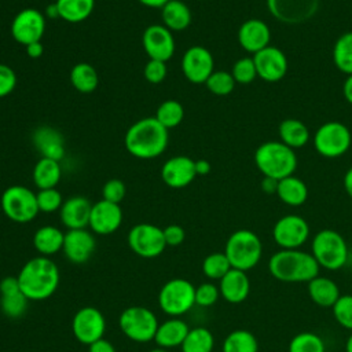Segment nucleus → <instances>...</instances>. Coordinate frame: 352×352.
I'll return each mask as SVG.
<instances>
[{"mask_svg":"<svg viewBox=\"0 0 352 352\" xmlns=\"http://www.w3.org/2000/svg\"><path fill=\"white\" fill-rule=\"evenodd\" d=\"M16 278L29 301H43L56 292L60 274L51 257L37 256L22 265Z\"/></svg>","mask_w":352,"mask_h":352,"instance_id":"obj_1","label":"nucleus"},{"mask_svg":"<svg viewBox=\"0 0 352 352\" xmlns=\"http://www.w3.org/2000/svg\"><path fill=\"white\" fill-rule=\"evenodd\" d=\"M168 129L155 118L144 117L133 122L124 138L126 151L139 160L161 155L168 147Z\"/></svg>","mask_w":352,"mask_h":352,"instance_id":"obj_2","label":"nucleus"},{"mask_svg":"<svg viewBox=\"0 0 352 352\" xmlns=\"http://www.w3.org/2000/svg\"><path fill=\"white\" fill-rule=\"evenodd\" d=\"M319 270L315 257L300 249H280L268 260L270 274L286 283H308L319 275Z\"/></svg>","mask_w":352,"mask_h":352,"instance_id":"obj_3","label":"nucleus"},{"mask_svg":"<svg viewBox=\"0 0 352 352\" xmlns=\"http://www.w3.org/2000/svg\"><path fill=\"white\" fill-rule=\"evenodd\" d=\"M254 164L264 177L279 182L280 179L294 175L298 160L296 150L280 140H268L256 148Z\"/></svg>","mask_w":352,"mask_h":352,"instance_id":"obj_4","label":"nucleus"},{"mask_svg":"<svg viewBox=\"0 0 352 352\" xmlns=\"http://www.w3.org/2000/svg\"><path fill=\"white\" fill-rule=\"evenodd\" d=\"M224 253L232 268L249 271L261 260L263 242L258 235L250 230H236L228 236Z\"/></svg>","mask_w":352,"mask_h":352,"instance_id":"obj_5","label":"nucleus"},{"mask_svg":"<svg viewBox=\"0 0 352 352\" xmlns=\"http://www.w3.org/2000/svg\"><path fill=\"white\" fill-rule=\"evenodd\" d=\"M311 254L320 268L337 271L346 264L349 249L345 238L338 231L324 228L312 238Z\"/></svg>","mask_w":352,"mask_h":352,"instance_id":"obj_6","label":"nucleus"},{"mask_svg":"<svg viewBox=\"0 0 352 352\" xmlns=\"http://www.w3.org/2000/svg\"><path fill=\"white\" fill-rule=\"evenodd\" d=\"M158 305L170 318L187 314L195 305V286L184 278L169 279L158 292Z\"/></svg>","mask_w":352,"mask_h":352,"instance_id":"obj_7","label":"nucleus"},{"mask_svg":"<svg viewBox=\"0 0 352 352\" xmlns=\"http://www.w3.org/2000/svg\"><path fill=\"white\" fill-rule=\"evenodd\" d=\"M0 206L6 217L21 224L32 221L40 212L36 192L21 184L10 186L3 191Z\"/></svg>","mask_w":352,"mask_h":352,"instance_id":"obj_8","label":"nucleus"},{"mask_svg":"<svg viewBox=\"0 0 352 352\" xmlns=\"http://www.w3.org/2000/svg\"><path fill=\"white\" fill-rule=\"evenodd\" d=\"M158 324L160 322L155 314L142 305L125 308L118 318V326L122 334L129 340L142 344L154 340Z\"/></svg>","mask_w":352,"mask_h":352,"instance_id":"obj_9","label":"nucleus"},{"mask_svg":"<svg viewBox=\"0 0 352 352\" xmlns=\"http://www.w3.org/2000/svg\"><path fill=\"white\" fill-rule=\"evenodd\" d=\"M312 142L318 154L326 158H337L349 150L352 135L345 124L327 121L315 131Z\"/></svg>","mask_w":352,"mask_h":352,"instance_id":"obj_10","label":"nucleus"},{"mask_svg":"<svg viewBox=\"0 0 352 352\" xmlns=\"http://www.w3.org/2000/svg\"><path fill=\"white\" fill-rule=\"evenodd\" d=\"M126 241L131 250L143 258L158 257L166 248L162 228L150 223L133 226L128 232Z\"/></svg>","mask_w":352,"mask_h":352,"instance_id":"obj_11","label":"nucleus"},{"mask_svg":"<svg viewBox=\"0 0 352 352\" xmlns=\"http://www.w3.org/2000/svg\"><path fill=\"white\" fill-rule=\"evenodd\" d=\"M272 238L280 249H300L309 238V224L298 214H285L274 224Z\"/></svg>","mask_w":352,"mask_h":352,"instance_id":"obj_12","label":"nucleus"},{"mask_svg":"<svg viewBox=\"0 0 352 352\" xmlns=\"http://www.w3.org/2000/svg\"><path fill=\"white\" fill-rule=\"evenodd\" d=\"M72 331L78 342L91 345L104 336V315L95 307H82L72 319Z\"/></svg>","mask_w":352,"mask_h":352,"instance_id":"obj_13","label":"nucleus"},{"mask_svg":"<svg viewBox=\"0 0 352 352\" xmlns=\"http://www.w3.org/2000/svg\"><path fill=\"white\" fill-rule=\"evenodd\" d=\"M10 32L12 38L25 47L41 41L45 32V15L36 8H23L14 16Z\"/></svg>","mask_w":352,"mask_h":352,"instance_id":"obj_14","label":"nucleus"},{"mask_svg":"<svg viewBox=\"0 0 352 352\" xmlns=\"http://www.w3.org/2000/svg\"><path fill=\"white\" fill-rule=\"evenodd\" d=\"M182 72L192 84H205L214 72L212 52L202 45H192L186 50L182 58Z\"/></svg>","mask_w":352,"mask_h":352,"instance_id":"obj_15","label":"nucleus"},{"mask_svg":"<svg viewBox=\"0 0 352 352\" xmlns=\"http://www.w3.org/2000/svg\"><path fill=\"white\" fill-rule=\"evenodd\" d=\"M271 15L278 21L296 25L311 19L319 7V0H267Z\"/></svg>","mask_w":352,"mask_h":352,"instance_id":"obj_16","label":"nucleus"},{"mask_svg":"<svg viewBox=\"0 0 352 352\" xmlns=\"http://www.w3.org/2000/svg\"><path fill=\"white\" fill-rule=\"evenodd\" d=\"M257 77L265 82L280 81L289 69V62L285 52L274 45H268L261 51L256 52L253 56Z\"/></svg>","mask_w":352,"mask_h":352,"instance_id":"obj_17","label":"nucleus"},{"mask_svg":"<svg viewBox=\"0 0 352 352\" xmlns=\"http://www.w3.org/2000/svg\"><path fill=\"white\" fill-rule=\"evenodd\" d=\"M142 44L150 59L168 62L175 54L173 32L164 25L154 23L147 26L142 36Z\"/></svg>","mask_w":352,"mask_h":352,"instance_id":"obj_18","label":"nucleus"},{"mask_svg":"<svg viewBox=\"0 0 352 352\" xmlns=\"http://www.w3.org/2000/svg\"><path fill=\"white\" fill-rule=\"evenodd\" d=\"M96 249V239L92 231L87 228L67 230L65 232L62 252L65 257L73 264L87 263Z\"/></svg>","mask_w":352,"mask_h":352,"instance_id":"obj_19","label":"nucleus"},{"mask_svg":"<svg viewBox=\"0 0 352 352\" xmlns=\"http://www.w3.org/2000/svg\"><path fill=\"white\" fill-rule=\"evenodd\" d=\"M122 223V210L120 204L100 199L92 204L88 227L94 234L110 235L116 232Z\"/></svg>","mask_w":352,"mask_h":352,"instance_id":"obj_20","label":"nucleus"},{"mask_svg":"<svg viewBox=\"0 0 352 352\" xmlns=\"http://www.w3.org/2000/svg\"><path fill=\"white\" fill-rule=\"evenodd\" d=\"M29 300L21 290L16 276H6L0 280V311L10 319H19L28 311Z\"/></svg>","mask_w":352,"mask_h":352,"instance_id":"obj_21","label":"nucleus"},{"mask_svg":"<svg viewBox=\"0 0 352 352\" xmlns=\"http://www.w3.org/2000/svg\"><path fill=\"white\" fill-rule=\"evenodd\" d=\"M195 176V161L187 155H175L161 168V179L170 188H184L192 183Z\"/></svg>","mask_w":352,"mask_h":352,"instance_id":"obj_22","label":"nucleus"},{"mask_svg":"<svg viewBox=\"0 0 352 352\" xmlns=\"http://www.w3.org/2000/svg\"><path fill=\"white\" fill-rule=\"evenodd\" d=\"M238 43L249 54L254 55L270 45L271 30L267 22L258 18L246 19L238 29Z\"/></svg>","mask_w":352,"mask_h":352,"instance_id":"obj_23","label":"nucleus"},{"mask_svg":"<svg viewBox=\"0 0 352 352\" xmlns=\"http://www.w3.org/2000/svg\"><path fill=\"white\" fill-rule=\"evenodd\" d=\"M92 204L88 198L81 195H74L63 201L59 209V217L62 224L67 230L87 228L89 224Z\"/></svg>","mask_w":352,"mask_h":352,"instance_id":"obj_24","label":"nucleus"},{"mask_svg":"<svg viewBox=\"0 0 352 352\" xmlns=\"http://www.w3.org/2000/svg\"><path fill=\"white\" fill-rule=\"evenodd\" d=\"M220 297L230 304H239L245 301L250 293V279L246 271L231 268L219 280Z\"/></svg>","mask_w":352,"mask_h":352,"instance_id":"obj_25","label":"nucleus"},{"mask_svg":"<svg viewBox=\"0 0 352 352\" xmlns=\"http://www.w3.org/2000/svg\"><path fill=\"white\" fill-rule=\"evenodd\" d=\"M190 327L180 318H170L158 324V329L154 336V342L157 346L164 349H172L182 346Z\"/></svg>","mask_w":352,"mask_h":352,"instance_id":"obj_26","label":"nucleus"},{"mask_svg":"<svg viewBox=\"0 0 352 352\" xmlns=\"http://www.w3.org/2000/svg\"><path fill=\"white\" fill-rule=\"evenodd\" d=\"M33 143L41 157L60 161L65 155L62 135L50 126H41L36 129L33 135Z\"/></svg>","mask_w":352,"mask_h":352,"instance_id":"obj_27","label":"nucleus"},{"mask_svg":"<svg viewBox=\"0 0 352 352\" xmlns=\"http://www.w3.org/2000/svg\"><path fill=\"white\" fill-rule=\"evenodd\" d=\"M307 285L309 298L322 308H331L341 296L338 285L327 276L318 275Z\"/></svg>","mask_w":352,"mask_h":352,"instance_id":"obj_28","label":"nucleus"},{"mask_svg":"<svg viewBox=\"0 0 352 352\" xmlns=\"http://www.w3.org/2000/svg\"><path fill=\"white\" fill-rule=\"evenodd\" d=\"M65 232L55 226H43L33 235V246L40 256L51 257L62 250Z\"/></svg>","mask_w":352,"mask_h":352,"instance_id":"obj_29","label":"nucleus"},{"mask_svg":"<svg viewBox=\"0 0 352 352\" xmlns=\"http://www.w3.org/2000/svg\"><path fill=\"white\" fill-rule=\"evenodd\" d=\"M275 194L289 206H301L308 199V186L302 179L290 175L278 182Z\"/></svg>","mask_w":352,"mask_h":352,"instance_id":"obj_30","label":"nucleus"},{"mask_svg":"<svg viewBox=\"0 0 352 352\" xmlns=\"http://www.w3.org/2000/svg\"><path fill=\"white\" fill-rule=\"evenodd\" d=\"M162 25L170 32H180L190 26L191 23V11L188 6L180 0H169L161 8Z\"/></svg>","mask_w":352,"mask_h":352,"instance_id":"obj_31","label":"nucleus"},{"mask_svg":"<svg viewBox=\"0 0 352 352\" xmlns=\"http://www.w3.org/2000/svg\"><path fill=\"white\" fill-rule=\"evenodd\" d=\"M278 133L279 140L293 150L304 147L311 138L308 126L297 118H285L279 124Z\"/></svg>","mask_w":352,"mask_h":352,"instance_id":"obj_32","label":"nucleus"},{"mask_svg":"<svg viewBox=\"0 0 352 352\" xmlns=\"http://www.w3.org/2000/svg\"><path fill=\"white\" fill-rule=\"evenodd\" d=\"M62 169L59 161L41 157L33 168V183L38 190L55 188L60 180Z\"/></svg>","mask_w":352,"mask_h":352,"instance_id":"obj_33","label":"nucleus"},{"mask_svg":"<svg viewBox=\"0 0 352 352\" xmlns=\"http://www.w3.org/2000/svg\"><path fill=\"white\" fill-rule=\"evenodd\" d=\"M59 18L69 23H80L91 16L95 0H56Z\"/></svg>","mask_w":352,"mask_h":352,"instance_id":"obj_34","label":"nucleus"},{"mask_svg":"<svg viewBox=\"0 0 352 352\" xmlns=\"http://www.w3.org/2000/svg\"><path fill=\"white\" fill-rule=\"evenodd\" d=\"M70 82L76 91L81 94H91L98 88L99 76L92 65L80 62L70 70Z\"/></svg>","mask_w":352,"mask_h":352,"instance_id":"obj_35","label":"nucleus"},{"mask_svg":"<svg viewBox=\"0 0 352 352\" xmlns=\"http://www.w3.org/2000/svg\"><path fill=\"white\" fill-rule=\"evenodd\" d=\"M221 352H258V341L252 331L236 329L226 336Z\"/></svg>","mask_w":352,"mask_h":352,"instance_id":"obj_36","label":"nucleus"},{"mask_svg":"<svg viewBox=\"0 0 352 352\" xmlns=\"http://www.w3.org/2000/svg\"><path fill=\"white\" fill-rule=\"evenodd\" d=\"M180 348L182 352H212L214 348V336L208 327H192L188 330Z\"/></svg>","mask_w":352,"mask_h":352,"instance_id":"obj_37","label":"nucleus"},{"mask_svg":"<svg viewBox=\"0 0 352 352\" xmlns=\"http://www.w3.org/2000/svg\"><path fill=\"white\" fill-rule=\"evenodd\" d=\"M333 62L344 74H352V32L342 33L333 47Z\"/></svg>","mask_w":352,"mask_h":352,"instance_id":"obj_38","label":"nucleus"},{"mask_svg":"<svg viewBox=\"0 0 352 352\" xmlns=\"http://www.w3.org/2000/svg\"><path fill=\"white\" fill-rule=\"evenodd\" d=\"M287 352H326V345L319 334L301 331L289 341Z\"/></svg>","mask_w":352,"mask_h":352,"instance_id":"obj_39","label":"nucleus"},{"mask_svg":"<svg viewBox=\"0 0 352 352\" xmlns=\"http://www.w3.org/2000/svg\"><path fill=\"white\" fill-rule=\"evenodd\" d=\"M168 131L177 126L184 118V109L179 100L168 99L164 100L155 111L154 116Z\"/></svg>","mask_w":352,"mask_h":352,"instance_id":"obj_40","label":"nucleus"},{"mask_svg":"<svg viewBox=\"0 0 352 352\" xmlns=\"http://www.w3.org/2000/svg\"><path fill=\"white\" fill-rule=\"evenodd\" d=\"M231 268L224 252L209 253L202 261V272L210 280H220Z\"/></svg>","mask_w":352,"mask_h":352,"instance_id":"obj_41","label":"nucleus"},{"mask_svg":"<svg viewBox=\"0 0 352 352\" xmlns=\"http://www.w3.org/2000/svg\"><path fill=\"white\" fill-rule=\"evenodd\" d=\"M235 84L236 82L231 72H226V70H214L205 82L206 88L216 96L230 95L235 88Z\"/></svg>","mask_w":352,"mask_h":352,"instance_id":"obj_42","label":"nucleus"},{"mask_svg":"<svg viewBox=\"0 0 352 352\" xmlns=\"http://www.w3.org/2000/svg\"><path fill=\"white\" fill-rule=\"evenodd\" d=\"M231 74L235 80L236 84H242V85H248L250 82H253L257 77V72H256V66L253 62L252 56H243L239 58L231 69Z\"/></svg>","mask_w":352,"mask_h":352,"instance_id":"obj_43","label":"nucleus"},{"mask_svg":"<svg viewBox=\"0 0 352 352\" xmlns=\"http://www.w3.org/2000/svg\"><path fill=\"white\" fill-rule=\"evenodd\" d=\"M336 322L352 331V294H341L336 304L331 307Z\"/></svg>","mask_w":352,"mask_h":352,"instance_id":"obj_44","label":"nucleus"},{"mask_svg":"<svg viewBox=\"0 0 352 352\" xmlns=\"http://www.w3.org/2000/svg\"><path fill=\"white\" fill-rule=\"evenodd\" d=\"M38 210L43 213H52L60 209L63 204L62 194L55 188H44L36 192Z\"/></svg>","mask_w":352,"mask_h":352,"instance_id":"obj_45","label":"nucleus"},{"mask_svg":"<svg viewBox=\"0 0 352 352\" xmlns=\"http://www.w3.org/2000/svg\"><path fill=\"white\" fill-rule=\"evenodd\" d=\"M220 297L219 286L213 282H204L195 286V305L212 307Z\"/></svg>","mask_w":352,"mask_h":352,"instance_id":"obj_46","label":"nucleus"},{"mask_svg":"<svg viewBox=\"0 0 352 352\" xmlns=\"http://www.w3.org/2000/svg\"><path fill=\"white\" fill-rule=\"evenodd\" d=\"M125 183L120 179H110L102 187V199L113 204H120L125 198Z\"/></svg>","mask_w":352,"mask_h":352,"instance_id":"obj_47","label":"nucleus"},{"mask_svg":"<svg viewBox=\"0 0 352 352\" xmlns=\"http://www.w3.org/2000/svg\"><path fill=\"white\" fill-rule=\"evenodd\" d=\"M168 73L166 69V62L162 60H155V59H150L143 69V76L144 78L151 82V84H160L165 80Z\"/></svg>","mask_w":352,"mask_h":352,"instance_id":"obj_48","label":"nucleus"},{"mask_svg":"<svg viewBox=\"0 0 352 352\" xmlns=\"http://www.w3.org/2000/svg\"><path fill=\"white\" fill-rule=\"evenodd\" d=\"M16 74L15 72L4 63H0V98L10 95L16 87Z\"/></svg>","mask_w":352,"mask_h":352,"instance_id":"obj_49","label":"nucleus"},{"mask_svg":"<svg viewBox=\"0 0 352 352\" xmlns=\"http://www.w3.org/2000/svg\"><path fill=\"white\" fill-rule=\"evenodd\" d=\"M162 231H164V238H165L166 246H179L184 242L186 232L182 226L170 224V226H166L165 228H162Z\"/></svg>","mask_w":352,"mask_h":352,"instance_id":"obj_50","label":"nucleus"},{"mask_svg":"<svg viewBox=\"0 0 352 352\" xmlns=\"http://www.w3.org/2000/svg\"><path fill=\"white\" fill-rule=\"evenodd\" d=\"M88 352H117V351H116V346L103 337L95 341L94 344L88 345Z\"/></svg>","mask_w":352,"mask_h":352,"instance_id":"obj_51","label":"nucleus"},{"mask_svg":"<svg viewBox=\"0 0 352 352\" xmlns=\"http://www.w3.org/2000/svg\"><path fill=\"white\" fill-rule=\"evenodd\" d=\"M25 48H26V55H28L29 58H32V59L40 58V56L43 55V52H44V47H43L41 41L30 43V44H28Z\"/></svg>","mask_w":352,"mask_h":352,"instance_id":"obj_52","label":"nucleus"},{"mask_svg":"<svg viewBox=\"0 0 352 352\" xmlns=\"http://www.w3.org/2000/svg\"><path fill=\"white\" fill-rule=\"evenodd\" d=\"M342 94L345 100L352 106V74L346 76L344 84H342Z\"/></svg>","mask_w":352,"mask_h":352,"instance_id":"obj_53","label":"nucleus"},{"mask_svg":"<svg viewBox=\"0 0 352 352\" xmlns=\"http://www.w3.org/2000/svg\"><path fill=\"white\" fill-rule=\"evenodd\" d=\"M210 172V164L206 160L195 161V173L197 176H204Z\"/></svg>","mask_w":352,"mask_h":352,"instance_id":"obj_54","label":"nucleus"},{"mask_svg":"<svg viewBox=\"0 0 352 352\" xmlns=\"http://www.w3.org/2000/svg\"><path fill=\"white\" fill-rule=\"evenodd\" d=\"M276 184H278L276 180L270 179V177H264L263 182H261V188L267 194H275L276 192Z\"/></svg>","mask_w":352,"mask_h":352,"instance_id":"obj_55","label":"nucleus"},{"mask_svg":"<svg viewBox=\"0 0 352 352\" xmlns=\"http://www.w3.org/2000/svg\"><path fill=\"white\" fill-rule=\"evenodd\" d=\"M344 188L348 197L352 199V166L344 175Z\"/></svg>","mask_w":352,"mask_h":352,"instance_id":"obj_56","label":"nucleus"},{"mask_svg":"<svg viewBox=\"0 0 352 352\" xmlns=\"http://www.w3.org/2000/svg\"><path fill=\"white\" fill-rule=\"evenodd\" d=\"M138 1L150 8H162L169 0H138Z\"/></svg>","mask_w":352,"mask_h":352,"instance_id":"obj_57","label":"nucleus"},{"mask_svg":"<svg viewBox=\"0 0 352 352\" xmlns=\"http://www.w3.org/2000/svg\"><path fill=\"white\" fill-rule=\"evenodd\" d=\"M45 16L51 18V19H55V18H59V12H58V7L55 3L50 4L45 10Z\"/></svg>","mask_w":352,"mask_h":352,"instance_id":"obj_58","label":"nucleus"},{"mask_svg":"<svg viewBox=\"0 0 352 352\" xmlns=\"http://www.w3.org/2000/svg\"><path fill=\"white\" fill-rule=\"evenodd\" d=\"M345 352H352V331L345 341Z\"/></svg>","mask_w":352,"mask_h":352,"instance_id":"obj_59","label":"nucleus"},{"mask_svg":"<svg viewBox=\"0 0 352 352\" xmlns=\"http://www.w3.org/2000/svg\"><path fill=\"white\" fill-rule=\"evenodd\" d=\"M148 352H169V349H164V348L157 346V348H154V349H151V351H148Z\"/></svg>","mask_w":352,"mask_h":352,"instance_id":"obj_60","label":"nucleus"}]
</instances>
